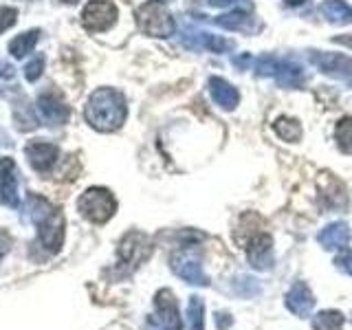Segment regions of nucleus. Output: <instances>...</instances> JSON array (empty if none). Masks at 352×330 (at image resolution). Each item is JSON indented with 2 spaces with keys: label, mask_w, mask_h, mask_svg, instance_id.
Returning <instances> with one entry per match:
<instances>
[{
  "label": "nucleus",
  "mask_w": 352,
  "mask_h": 330,
  "mask_svg": "<svg viewBox=\"0 0 352 330\" xmlns=\"http://www.w3.org/2000/svg\"><path fill=\"white\" fill-rule=\"evenodd\" d=\"M86 121L99 132H115L124 126L128 117V106L124 93L117 88H97V91L88 97L84 108Z\"/></svg>",
  "instance_id": "obj_1"
},
{
  "label": "nucleus",
  "mask_w": 352,
  "mask_h": 330,
  "mask_svg": "<svg viewBox=\"0 0 352 330\" xmlns=\"http://www.w3.org/2000/svg\"><path fill=\"white\" fill-rule=\"evenodd\" d=\"M137 25L150 38H170L176 31V22L161 0H148L137 9Z\"/></svg>",
  "instance_id": "obj_2"
},
{
  "label": "nucleus",
  "mask_w": 352,
  "mask_h": 330,
  "mask_svg": "<svg viewBox=\"0 0 352 330\" xmlns=\"http://www.w3.org/2000/svg\"><path fill=\"white\" fill-rule=\"evenodd\" d=\"M77 209H80V214L86 220L102 225V223H106V220H110L115 216L117 201L108 190H104V187H91V190H86L80 196V201H77Z\"/></svg>",
  "instance_id": "obj_3"
},
{
  "label": "nucleus",
  "mask_w": 352,
  "mask_h": 330,
  "mask_svg": "<svg viewBox=\"0 0 352 330\" xmlns=\"http://www.w3.org/2000/svg\"><path fill=\"white\" fill-rule=\"evenodd\" d=\"M308 60L317 66L319 71L337 77V80H350L352 77V58L344 53H330V51H311Z\"/></svg>",
  "instance_id": "obj_4"
},
{
  "label": "nucleus",
  "mask_w": 352,
  "mask_h": 330,
  "mask_svg": "<svg viewBox=\"0 0 352 330\" xmlns=\"http://www.w3.org/2000/svg\"><path fill=\"white\" fill-rule=\"evenodd\" d=\"M117 20V7L110 0H91L82 11V22L88 31L99 33L115 25Z\"/></svg>",
  "instance_id": "obj_5"
},
{
  "label": "nucleus",
  "mask_w": 352,
  "mask_h": 330,
  "mask_svg": "<svg viewBox=\"0 0 352 330\" xmlns=\"http://www.w3.org/2000/svg\"><path fill=\"white\" fill-rule=\"evenodd\" d=\"M36 225H38V236L42 245L49 251H60L64 242V216L60 209L51 207Z\"/></svg>",
  "instance_id": "obj_6"
},
{
  "label": "nucleus",
  "mask_w": 352,
  "mask_h": 330,
  "mask_svg": "<svg viewBox=\"0 0 352 330\" xmlns=\"http://www.w3.org/2000/svg\"><path fill=\"white\" fill-rule=\"evenodd\" d=\"M181 42L187 49L192 51H212V53H227L234 49V42L225 40L220 36H212L207 31H198V29H185L181 33Z\"/></svg>",
  "instance_id": "obj_7"
},
{
  "label": "nucleus",
  "mask_w": 352,
  "mask_h": 330,
  "mask_svg": "<svg viewBox=\"0 0 352 330\" xmlns=\"http://www.w3.org/2000/svg\"><path fill=\"white\" fill-rule=\"evenodd\" d=\"M18 165L14 159H0V205L18 207Z\"/></svg>",
  "instance_id": "obj_8"
},
{
  "label": "nucleus",
  "mask_w": 352,
  "mask_h": 330,
  "mask_svg": "<svg viewBox=\"0 0 352 330\" xmlns=\"http://www.w3.org/2000/svg\"><path fill=\"white\" fill-rule=\"evenodd\" d=\"M150 240L139 234V231H132L124 240H121L119 247V258L124 264H130V267H139V262H143L150 256Z\"/></svg>",
  "instance_id": "obj_9"
},
{
  "label": "nucleus",
  "mask_w": 352,
  "mask_h": 330,
  "mask_svg": "<svg viewBox=\"0 0 352 330\" xmlns=\"http://www.w3.org/2000/svg\"><path fill=\"white\" fill-rule=\"evenodd\" d=\"M25 154L31 163L33 170L38 172H49L55 161L60 157V150L58 146H53V143H44V141H31L29 146L25 148Z\"/></svg>",
  "instance_id": "obj_10"
},
{
  "label": "nucleus",
  "mask_w": 352,
  "mask_h": 330,
  "mask_svg": "<svg viewBox=\"0 0 352 330\" xmlns=\"http://www.w3.org/2000/svg\"><path fill=\"white\" fill-rule=\"evenodd\" d=\"M172 269L176 271V275H181V278L190 284H196V286L209 284V278L203 271V264L194 256H190V253H176L172 258Z\"/></svg>",
  "instance_id": "obj_11"
},
{
  "label": "nucleus",
  "mask_w": 352,
  "mask_h": 330,
  "mask_svg": "<svg viewBox=\"0 0 352 330\" xmlns=\"http://www.w3.org/2000/svg\"><path fill=\"white\" fill-rule=\"evenodd\" d=\"M38 110H40L42 119L47 121L49 126H62L71 117L69 106H66L58 95H51V93L40 95V99H38Z\"/></svg>",
  "instance_id": "obj_12"
},
{
  "label": "nucleus",
  "mask_w": 352,
  "mask_h": 330,
  "mask_svg": "<svg viewBox=\"0 0 352 330\" xmlns=\"http://www.w3.org/2000/svg\"><path fill=\"white\" fill-rule=\"evenodd\" d=\"M247 253H249V262L256 269H260V271L271 269V264H273V240H271V236L269 234H256L249 242Z\"/></svg>",
  "instance_id": "obj_13"
},
{
  "label": "nucleus",
  "mask_w": 352,
  "mask_h": 330,
  "mask_svg": "<svg viewBox=\"0 0 352 330\" xmlns=\"http://www.w3.org/2000/svg\"><path fill=\"white\" fill-rule=\"evenodd\" d=\"M315 306V297L304 282H295L286 293V308L297 317H308Z\"/></svg>",
  "instance_id": "obj_14"
},
{
  "label": "nucleus",
  "mask_w": 352,
  "mask_h": 330,
  "mask_svg": "<svg viewBox=\"0 0 352 330\" xmlns=\"http://www.w3.org/2000/svg\"><path fill=\"white\" fill-rule=\"evenodd\" d=\"M157 311H159V319L163 324V330H181V315H179V306H176V300L172 291H159L157 293Z\"/></svg>",
  "instance_id": "obj_15"
},
{
  "label": "nucleus",
  "mask_w": 352,
  "mask_h": 330,
  "mask_svg": "<svg viewBox=\"0 0 352 330\" xmlns=\"http://www.w3.org/2000/svg\"><path fill=\"white\" fill-rule=\"evenodd\" d=\"M214 25L229 29V31H240V33H256L262 29L260 22H256L249 11H231V14L214 18Z\"/></svg>",
  "instance_id": "obj_16"
},
{
  "label": "nucleus",
  "mask_w": 352,
  "mask_h": 330,
  "mask_svg": "<svg viewBox=\"0 0 352 330\" xmlns=\"http://www.w3.org/2000/svg\"><path fill=\"white\" fill-rule=\"evenodd\" d=\"M209 93H212L214 102L223 110H234L240 102L238 88L231 86L223 77H212V80H209Z\"/></svg>",
  "instance_id": "obj_17"
},
{
  "label": "nucleus",
  "mask_w": 352,
  "mask_h": 330,
  "mask_svg": "<svg viewBox=\"0 0 352 330\" xmlns=\"http://www.w3.org/2000/svg\"><path fill=\"white\" fill-rule=\"evenodd\" d=\"M348 242H350V229L346 223H330L328 227L322 229V234H319V245L328 251L344 249Z\"/></svg>",
  "instance_id": "obj_18"
},
{
  "label": "nucleus",
  "mask_w": 352,
  "mask_h": 330,
  "mask_svg": "<svg viewBox=\"0 0 352 330\" xmlns=\"http://www.w3.org/2000/svg\"><path fill=\"white\" fill-rule=\"evenodd\" d=\"M319 11H322V16L328 22H333V25H339V27L352 25V7L346 0H324V3L319 5Z\"/></svg>",
  "instance_id": "obj_19"
},
{
  "label": "nucleus",
  "mask_w": 352,
  "mask_h": 330,
  "mask_svg": "<svg viewBox=\"0 0 352 330\" xmlns=\"http://www.w3.org/2000/svg\"><path fill=\"white\" fill-rule=\"evenodd\" d=\"M275 80L282 88H300L304 84V71L291 60H278V69H275Z\"/></svg>",
  "instance_id": "obj_20"
},
{
  "label": "nucleus",
  "mask_w": 352,
  "mask_h": 330,
  "mask_svg": "<svg viewBox=\"0 0 352 330\" xmlns=\"http://www.w3.org/2000/svg\"><path fill=\"white\" fill-rule=\"evenodd\" d=\"M40 40V31L38 29H31L27 33H22V36L14 38L9 42V53L14 55V58H25L27 53L33 51V47L38 44Z\"/></svg>",
  "instance_id": "obj_21"
},
{
  "label": "nucleus",
  "mask_w": 352,
  "mask_h": 330,
  "mask_svg": "<svg viewBox=\"0 0 352 330\" xmlns=\"http://www.w3.org/2000/svg\"><path fill=\"white\" fill-rule=\"evenodd\" d=\"M273 130L275 135L284 141H291V143H297L302 139V126L297 119H291V117H280L278 121L273 124Z\"/></svg>",
  "instance_id": "obj_22"
},
{
  "label": "nucleus",
  "mask_w": 352,
  "mask_h": 330,
  "mask_svg": "<svg viewBox=\"0 0 352 330\" xmlns=\"http://www.w3.org/2000/svg\"><path fill=\"white\" fill-rule=\"evenodd\" d=\"M322 192H324V198H328L330 207H341L344 209L348 205V196H346V190L344 185L335 179H326V183L322 185Z\"/></svg>",
  "instance_id": "obj_23"
},
{
  "label": "nucleus",
  "mask_w": 352,
  "mask_h": 330,
  "mask_svg": "<svg viewBox=\"0 0 352 330\" xmlns=\"http://www.w3.org/2000/svg\"><path fill=\"white\" fill-rule=\"evenodd\" d=\"M205 304L201 297H190V304H187V324L190 330H205Z\"/></svg>",
  "instance_id": "obj_24"
},
{
  "label": "nucleus",
  "mask_w": 352,
  "mask_h": 330,
  "mask_svg": "<svg viewBox=\"0 0 352 330\" xmlns=\"http://www.w3.org/2000/svg\"><path fill=\"white\" fill-rule=\"evenodd\" d=\"M341 326H344V315L337 311H324L313 317L315 330H341Z\"/></svg>",
  "instance_id": "obj_25"
},
{
  "label": "nucleus",
  "mask_w": 352,
  "mask_h": 330,
  "mask_svg": "<svg viewBox=\"0 0 352 330\" xmlns=\"http://www.w3.org/2000/svg\"><path fill=\"white\" fill-rule=\"evenodd\" d=\"M335 137H337V146L344 154H352V117H344L337 124L335 130Z\"/></svg>",
  "instance_id": "obj_26"
},
{
  "label": "nucleus",
  "mask_w": 352,
  "mask_h": 330,
  "mask_svg": "<svg viewBox=\"0 0 352 330\" xmlns=\"http://www.w3.org/2000/svg\"><path fill=\"white\" fill-rule=\"evenodd\" d=\"M207 5L220 7V9H234V11H251V0H207Z\"/></svg>",
  "instance_id": "obj_27"
},
{
  "label": "nucleus",
  "mask_w": 352,
  "mask_h": 330,
  "mask_svg": "<svg viewBox=\"0 0 352 330\" xmlns=\"http://www.w3.org/2000/svg\"><path fill=\"white\" fill-rule=\"evenodd\" d=\"M275 69H278V58H273V55H262L256 62V73L262 77H269V75L273 77Z\"/></svg>",
  "instance_id": "obj_28"
},
{
  "label": "nucleus",
  "mask_w": 352,
  "mask_h": 330,
  "mask_svg": "<svg viewBox=\"0 0 352 330\" xmlns=\"http://www.w3.org/2000/svg\"><path fill=\"white\" fill-rule=\"evenodd\" d=\"M44 71V55H36L27 66H25V77L29 82H36Z\"/></svg>",
  "instance_id": "obj_29"
},
{
  "label": "nucleus",
  "mask_w": 352,
  "mask_h": 330,
  "mask_svg": "<svg viewBox=\"0 0 352 330\" xmlns=\"http://www.w3.org/2000/svg\"><path fill=\"white\" fill-rule=\"evenodd\" d=\"M18 20V11L14 7H0V33L11 29Z\"/></svg>",
  "instance_id": "obj_30"
},
{
  "label": "nucleus",
  "mask_w": 352,
  "mask_h": 330,
  "mask_svg": "<svg viewBox=\"0 0 352 330\" xmlns=\"http://www.w3.org/2000/svg\"><path fill=\"white\" fill-rule=\"evenodd\" d=\"M335 264H337V267H339L341 271H344V273L352 275V249H348V251L341 253V256H337Z\"/></svg>",
  "instance_id": "obj_31"
},
{
  "label": "nucleus",
  "mask_w": 352,
  "mask_h": 330,
  "mask_svg": "<svg viewBox=\"0 0 352 330\" xmlns=\"http://www.w3.org/2000/svg\"><path fill=\"white\" fill-rule=\"evenodd\" d=\"M234 64L238 66V69H242V71H245V69H247V66L251 64V55H249V53H245V55H240V58H236V60H234Z\"/></svg>",
  "instance_id": "obj_32"
},
{
  "label": "nucleus",
  "mask_w": 352,
  "mask_h": 330,
  "mask_svg": "<svg viewBox=\"0 0 352 330\" xmlns=\"http://www.w3.org/2000/svg\"><path fill=\"white\" fill-rule=\"evenodd\" d=\"M227 317H229V315H225V313H223V315H218V326H220V328H227V326H229L231 319H227Z\"/></svg>",
  "instance_id": "obj_33"
},
{
  "label": "nucleus",
  "mask_w": 352,
  "mask_h": 330,
  "mask_svg": "<svg viewBox=\"0 0 352 330\" xmlns=\"http://www.w3.org/2000/svg\"><path fill=\"white\" fill-rule=\"evenodd\" d=\"M11 71H14V69H11L9 64H5V66H3V77H11V75H14V73H11Z\"/></svg>",
  "instance_id": "obj_34"
},
{
  "label": "nucleus",
  "mask_w": 352,
  "mask_h": 330,
  "mask_svg": "<svg viewBox=\"0 0 352 330\" xmlns=\"http://www.w3.org/2000/svg\"><path fill=\"white\" fill-rule=\"evenodd\" d=\"M5 251H7V240H5L3 236H0V256H3Z\"/></svg>",
  "instance_id": "obj_35"
},
{
  "label": "nucleus",
  "mask_w": 352,
  "mask_h": 330,
  "mask_svg": "<svg viewBox=\"0 0 352 330\" xmlns=\"http://www.w3.org/2000/svg\"><path fill=\"white\" fill-rule=\"evenodd\" d=\"M286 5H291V7H295V5H304L306 0H284Z\"/></svg>",
  "instance_id": "obj_36"
},
{
  "label": "nucleus",
  "mask_w": 352,
  "mask_h": 330,
  "mask_svg": "<svg viewBox=\"0 0 352 330\" xmlns=\"http://www.w3.org/2000/svg\"><path fill=\"white\" fill-rule=\"evenodd\" d=\"M60 3H66V5H75L77 0H60Z\"/></svg>",
  "instance_id": "obj_37"
}]
</instances>
